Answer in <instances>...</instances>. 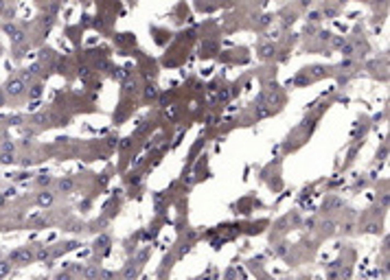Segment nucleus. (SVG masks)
Masks as SVG:
<instances>
[{
    "mask_svg": "<svg viewBox=\"0 0 390 280\" xmlns=\"http://www.w3.org/2000/svg\"><path fill=\"white\" fill-rule=\"evenodd\" d=\"M11 258H13L18 265H27V263L33 258V252H31V249H15V252L11 254Z\"/></svg>",
    "mask_w": 390,
    "mask_h": 280,
    "instance_id": "nucleus-1",
    "label": "nucleus"
},
{
    "mask_svg": "<svg viewBox=\"0 0 390 280\" xmlns=\"http://www.w3.org/2000/svg\"><path fill=\"white\" fill-rule=\"evenodd\" d=\"M22 90H24V83H22L20 79H9V81H7V92H9L11 96H20Z\"/></svg>",
    "mask_w": 390,
    "mask_h": 280,
    "instance_id": "nucleus-2",
    "label": "nucleus"
},
{
    "mask_svg": "<svg viewBox=\"0 0 390 280\" xmlns=\"http://www.w3.org/2000/svg\"><path fill=\"white\" fill-rule=\"evenodd\" d=\"M11 271V263H7V261H0V278L2 276H7Z\"/></svg>",
    "mask_w": 390,
    "mask_h": 280,
    "instance_id": "nucleus-3",
    "label": "nucleus"
},
{
    "mask_svg": "<svg viewBox=\"0 0 390 280\" xmlns=\"http://www.w3.org/2000/svg\"><path fill=\"white\" fill-rule=\"evenodd\" d=\"M51 201H53V195H51V193H42V195H40V203H42V206H48Z\"/></svg>",
    "mask_w": 390,
    "mask_h": 280,
    "instance_id": "nucleus-4",
    "label": "nucleus"
},
{
    "mask_svg": "<svg viewBox=\"0 0 390 280\" xmlns=\"http://www.w3.org/2000/svg\"><path fill=\"white\" fill-rule=\"evenodd\" d=\"M158 94V90H156V86H147V90H145V96L147 98H154Z\"/></svg>",
    "mask_w": 390,
    "mask_h": 280,
    "instance_id": "nucleus-5",
    "label": "nucleus"
},
{
    "mask_svg": "<svg viewBox=\"0 0 390 280\" xmlns=\"http://www.w3.org/2000/svg\"><path fill=\"white\" fill-rule=\"evenodd\" d=\"M108 243H110V236H101L99 241H96V249H99V247H105Z\"/></svg>",
    "mask_w": 390,
    "mask_h": 280,
    "instance_id": "nucleus-6",
    "label": "nucleus"
},
{
    "mask_svg": "<svg viewBox=\"0 0 390 280\" xmlns=\"http://www.w3.org/2000/svg\"><path fill=\"white\" fill-rule=\"evenodd\" d=\"M59 186H61V188H66V190H70V188H72V182H70V180H66V182L61 180V182H59Z\"/></svg>",
    "mask_w": 390,
    "mask_h": 280,
    "instance_id": "nucleus-7",
    "label": "nucleus"
},
{
    "mask_svg": "<svg viewBox=\"0 0 390 280\" xmlns=\"http://www.w3.org/2000/svg\"><path fill=\"white\" fill-rule=\"evenodd\" d=\"M342 53H344V55H353V44H346V46L342 48Z\"/></svg>",
    "mask_w": 390,
    "mask_h": 280,
    "instance_id": "nucleus-8",
    "label": "nucleus"
},
{
    "mask_svg": "<svg viewBox=\"0 0 390 280\" xmlns=\"http://www.w3.org/2000/svg\"><path fill=\"white\" fill-rule=\"evenodd\" d=\"M309 20H311V22H318V20H320V13H318V11L309 13Z\"/></svg>",
    "mask_w": 390,
    "mask_h": 280,
    "instance_id": "nucleus-9",
    "label": "nucleus"
},
{
    "mask_svg": "<svg viewBox=\"0 0 390 280\" xmlns=\"http://www.w3.org/2000/svg\"><path fill=\"white\" fill-rule=\"evenodd\" d=\"M37 182H40V184H42V186H44V184H51V177H48V175H46V177H44V175H42V177H40V180H37Z\"/></svg>",
    "mask_w": 390,
    "mask_h": 280,
    "instance_id": "nucleus-10",
    "label": "nucleus"
},
{
    "mask_svg": "<svg viewBox=\"0 0 390 280\" xmlns=\"http://www.w3.org/2000/svg\"><path fill=\"white\" fill-rule=\"evenodd\" d=\"M270 53H272V46H265V48H263V53H261V55H263V57H267V55H270Z\"/></svg>",
    "mask_w": 390,
    "mask_h": 280,
    "instance_id": "nucleus-11",
    "label": "nucleus"
},
{
    "mask_svg": "<svg viewBox=\"0 0 390 280\" xmlns=\"http://www.w3.org/2000/svg\"><path fill=\"white\" fill-rule=\"evenodd\" d=\"M40 92H42V90H40V86H35V88H33V92H31V94H33V96H40Z\"/></svg>",
    "mask_w": 390,
    "mask_h": 280,
    "instance_id": "nucleus-12",
    "label": "nucleus"
},
{
    "mask_svg": "<svg viewBox=\"0 0 390 280\" xmlns=\"http://www.w3.org/2000/svg\"><path fill=\"white\" fill-rule=\"evenodd\" d=\"M2 103H5V98H2V94H0V105H2Z\"/></svg>",
    "mask_w": 390,
    "mask_h": 280,
    "instance_id": "nucleus-13",
    "label": "nucleus"
},
{
    "mask_svg": "<svg viewBox=\"0 0 390 280\" xmlns=\"http://www.w3.org/2000/svg\"><path fill=\"white\" fill-rule=\"evenodd\" d=\"M2 7H5V2H2V0H0V11H2Z\"/></svg>",
    "mask_w": 390,
    "mask_h": 280,
    "instance_id": "nucleus-14",
    "label": "nucleus"
},
{
    "mask_svg": "<svg viewBox=\"0 0 390 280\" xmlns=\"http://www.w3.org/2000/svg\"><path fill=\"white\" fill-rule=\"evenodd\" d=\"M2 203H5V199H2V197H0V206H2Z\"/></svg>",
    "mask_w": 390,
    "mask_h": 280,
    "instance_id": "nucleus-15",
    "label": "nucleus"
}]
</instances>
